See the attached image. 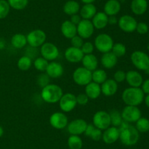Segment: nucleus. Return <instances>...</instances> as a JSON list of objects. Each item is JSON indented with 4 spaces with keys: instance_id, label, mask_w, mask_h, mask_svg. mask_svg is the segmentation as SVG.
<instances>
[{
    "instance_id": "1",
    "label": "nucleus",
    "mask_w": 149,
    "mask_h": 149,
    "mask_svg": "<svg viewBox=\"0 0 149 149\" xmlns=\"http://www.w3.org/2000/svg\"><path fill=\"white\" fill-rule=\"evenodd\" d=\"M119 129L120 131L119 140L122 144L126 146H132L137 144L140 138V133L135 127L123 121Z\"/></svg>"
},
{
    "instance_id": "2",
    "label": "nucleus",
    "mask_w": 149,
    "mask_h": 149,
    "mask_svg": "<svg viewBox=\"0 0 149 149\" xmlns=\"http://www.w3.org/2000/svg\"><path fill=\"white\" fill-rule=\"evenodd\" d=\"M145 94L141 87L127 88L123 91L122 94V101L126 105L138 106L144 100Z\"/></svg>"
},
{
    "instance_id": "3",
    "label": "nucleus",
    "mask_w": 149,
    "mask_h": 149,
    "mask_svg": "<svg viewBox=\"0 0 149 149\" xmlns=\"http://www.w3.org/2000/svg\"><path fill=\"white\" fill-rule=\"evenodd\" d=\"M63 94V91L61 86L53 83H49L45 87L42 88L41 91L42 99L49 104H55L59 102Z\"/></svg>"
},
{
    "instance_id": "4",
    "label": "nucleus",
    "mask_w": 149,
    "mask_h": 149,
    "mask_svg": "<svg viewBox=\"0 0 149 149\" xmlns=\"http://www.w3.org/2000/svg\"><path fill=\"white\" fill-rule=\"evenodd\" d=\"M113 44V38L106 33L99 34L94 41L95 48L102 53L111 51Z\"/></svg>"
},
{
    "instance_id": "5",
    "label": "nucleus",
    "mask_w": 149,
    "mask_h": 149,
    "mask_svg": "<svg viewBox=\"0 0 149 149\" xmlns=\"http://www.w3.org/2000/svg\"><path fill=\"white\" fill-rule=\"evenodd\" d=\"M131 62L141 71H146L149 69V56L141 51H135L130 56Z\"/></svg>"
},
{
    "instance_id": "6",
    "label": "nucleus",
    "mask_w": 149,
    "mask_h": 149,
    "mask_svg": "<svg viewBox=\"0 0 149 149\" xmlns=\"http://www.w3.org/2000/svg\"><path fill=\"white\" fill-rule=\"evenodd\" d=\"M27 43L33 48H39L46 42V33L42 29H34L26 35Z\"/></svg>"
},
{
    "instance_id": "7",
    "label": "nucleus",
    "mask_w": 149,
    "mask_h": 149,
    "mask_svg": "<svg viewBox=\"0 0 149 149\" xmlns=\"http://www.w3.org/2000/svg\"><path fill=\"white\" fill-rule=\"evenodd\" d=\"M72 77L76 84L85 86L92 81V72L84 67H78L73 72Z\"/></svg>"
},
{
    "instance_id": "8",
    "label": "nucleus",
    "mask_w": 149,
    "mask_h": 149,
    "mask_svg": "<svg viewBox=\"0 0 149 149\" xmlns=\"http://www.w3.org/2000/svg\"><path fill=\"white\" fill-rule=\"evenodd\" d=\"M93 124L99 129L104 131L111 126L109 112L105 110H99L93 117Z\"/></svg>"
},
{
    "instance_id": "9",
    "label": "nucleus",
    "mask_w": 149,
    "mask_h": 149,
    "mask_svg": "<svg viewBox=\"0 0 149 149\" xmlns=\"http://www.w3.org/2000/svg\"><path fill=\"white\" fill-rule=\"evenodd\" d=\"M121 115L124 121L128 124H131L136 122L141 118L142 113L138 106L126 105V107H125L122 110Z\"/></svg>"
},
{
    "instance_id": "10",
    "label": "nucleus",
    "mask_w": 149,
    "mask_h": 149,
    "mask_svg": "<svg viewBox=\"0 0 149 149\" xmlns=\"http://www.w3.org/2000/svg\"><path fill=\"white\" fill-rule=\"evenodd\" d=\"M40 54L42 57L48 61H55L59 56L60 51L58 47L52 42H45L40 47Z\"/></svg>"
},
{
    "instance_id": "11",
    "label": "nucleus",
    "mask_w": 149,
    "mask_h": 149,
    "mask_svg": "<svg viewBox=\"0 0 149 149\" xmlns=\"http://www.w3.org/2000/svg\"><path fill=\"white\" fill-rule=\"evenodd\" d=\"M117 24L122 31L127 33H132L136 30L138 21L133 16L124 15L118 19Z\"/></svg>"
},
{
    "instance_id": "12",
    "label": "nucleus",
    "mask_w": 149,
    "mask_h": 149,
    "mask_svg": "<svg viewBox=\"0 0 149 149\" xmlns=\"http://www.w3.org/2000/svg\"><path fill=\"white\" fill-rule=\"evenodd\" d=\"M58 102L60 109L63 112H71L77 105V98L72 93H63Z\"/></svg>"
},
{
    "instance_id": "13",
    "label": "nucleus",
    "mask_w": 149,
    "mask_h": 149,
    "mask_svg": "<svg viewBox=\"0 0 149 149\" xmlns=\"http://www.w3.org/2000/svg\"><path fill=\"white\" fill-rule=\"evenodd\" d=\"M77 35L81 37L83 39H89L93 36L95 28L90 20L81 19V21L77 26Z\"/></svg>"
},
{
    "instance_id": "14",
    "label": "nucleus",
    "mask_w": 149,
    "mask_h": 149,
    "mask_svg": "<svg viewBox=\"0 0 149 149\" xmlns=\"http://www.w3.org/2000/svg\"><path fill=\"white\" fill-rule=\"evenodd\" d=\"M87 123L82 118H77L70 121L67 126V130L71 135H79L84 134Z\"/></svg>"
},
{
    "instance_id": "15",
    "label": "nucleus",
    "mask_w": 149,
    "mask_h": 149,
    "mask_svg": "<svg viewBox=\"0 0 149 149\" xmlns=\"http://www.w3.org/2000/svg\"><path fill=\"white\" fill-rule=\"evenodd\" d=\"M49 124L56 129H63L68 126V118L63 112H55L49 117Z\"/></svg>"
},
{
    "instance_id": "16",
    "label": "nucleus",
    "mask_w": 149,
    "mask_h": 149,
    "mask_svg": "<svg viewBox=\"0 0 149 149\" xmlns=\"http://www.w3.org/2000/svg\"><path fill=\"white\" fill-rule=\"evenodd\" d=\"M84 54L81 51V48L69 47L66 48L64 53V57L70 63H79L81 61Z\"/></svg>"
},
{
    "instance_id": "17",
    "label": "nucleus",
    "mask_w": 149,
    "mask_h": 149,
    "mask_svg": "<svg viewBox=\"0 0 149 149\" xmlns=\"http://www.w3.org/2000/svg\"><path fill=\"white\" fill-rule=\"evenodd\" d=\"M120 131L118 127H109L104 130L102 135V140L106 144H112L119 139Z\"/></svg>"
},
{
    "instance_id": "18",
    "label": "nucleus",
    "mask_w": 149,
    "mask_h": 149,
    "mask_svg": "<svg viewBox=\"0 0 149 149\" xmlns=\"http://www.w3.org/2000/svg\"><path fill=\"white\" fill-rule=\"evenodd\" d=\"M45 72L50 78H58L63 75L64 69L61 63L52 61L49 62Z\"/></svg>"
},
{
    "instance_id": "19",
    "label": "nucleus",
    "mask_w": 149,
    "mask_h": 149,
    "mask_svg": "<svg viewBox=\"0 0 149 149\" xmlns=\"http://www.w3.org/2000/svg\"><path fill=\"white\" fill-rule=\"evenodd\" d=\"M125 80L130 87H141L143 82L142 74L135 70H130L126 72Z\"/></svg>"
},
{
    "instance_id": "20",
    "label": "nucleus",
    "mask_w": 149,
    "mask_h": 149,
    "mask_svg": "<svg viewBox=\"0 0 149 149\" xmlns=\"http://www.w3.org/2000/svg\"><path fill=\"white\" fill-rule=\"evenodd\" d=\"M101 93L106 96H111L118 91V83L113 79H107L100 85Z\"/></svg>"
},
{
    "instance_id": "21",
    "label": "nucleus",
    "mask_w": 149,
    "mask_h": 149,
    "mask_svg": "<svg viewBox=\"0 0 149 149\" xmlns=\"http://www.w3.org/2000/svg\"><path fill=\"white\" fill-rule=\"evenodd\" d=\"M61 31L64 37L71 39L77 34V25L74 24L70 20H65L61 24Z\"/></svg>"
},
{
    "instance_id": "22",
    "label": "nucleus",
    "mask_w": 149,
    "mask_h": 149,
    "mask_svg": "<svg viewBox=\"0 0 149 149\" xmlns=\"http://www.w3.org/2000/svg\"><path fill=\"white\" fill-rule=\"evenodd\" d=\"M109 20V16L104 13V12H97L94 17L92 18V23L95 29L101 30L106 28Z\"/></svg>"
},
{
    "instance_id": "23",
    "label": "nucleus",
    "mask_w": 149,
    "mask_h": 149,
    "mask_svg": "<svg viewBox=\"0 0 149 149\" xmlns=\"http://www.w3.org/2000/svg\"><path fill=\"white\" fill-rule=\"evenodd\" d=\"M85 94L90 99H96L101 94V88L100 85L95 82L91 81L85 86L84 89Z\"/></svg>"
},
{
    "instance_id": "24",
    "label": "nucleus",
    "mask_w": 149,
    "mask_h": 149,
    "mask_svg": "<svg viewBox=\"0 0 149 149\" xmlns=\"http://www.w3.org/2000/svg\"><path fill=\"white\" fill-rule=\"evenodd\" d=\"M103 10L108 16L116 15L121 10V3L119 0H108L105 3Z\"/></svg>"
},
{
    "instance_id": "25",
    "label": "nucleus",
    "mask_w": 149,
    "mask_h": 149,
    "mask_svg": "<svg viewBox=\"0 0 149 149\" xmlns=\"http://www.w3.org/2000/svg\"><path fill=\"white\" fill-rule=\"evenodd\" d=\"M118 58L111 52H107L103 53L101 58H100V63L104 68L111 69L113 68L117 64Z\"/></svg>"
},
{
    "instance_id": "26",
    "label": "nucleus",
    "mask_w": 149,
    "mask_h": 149,
    "mask_svg": "<svg viewBox=\"0 0 149 149\" xmlns=\"http://www.w3.org/2000/svg\"><path fill=\"white\" fill-rule=\"evenodd\" d=\"M147 0H132L130 4V8L132 13L136 15H142L148 10Z\"/></svg>"
},
{
    "instance_id": "27",
    "label": "nucleus",
    "mask_w": 149,
    "mask_h": 149,
    "mask_svg": "<svg viewBox=\"0 0 149 149\" xmlns=\"http://www.w3.org/2000/svg\"><path fill=\"white\" fill-rule=\"evenodd\" d=\"M81 63L84 68L87 69L91 72L95 70L98 67V60L96 56L93 53L84 55L81 59Z\"/></svg>"
},
{
    "instance_id": "28",
    "label": "nucleus",
    "mask_w": 149,
    "mask_h": 149,
    "mask_svg": "<svg viewBox=\"0 0 149 149\" xmlns=\"http://www.w3.org/2000/svg\"><path fill=\"white\" fill-rule=\"evenodd\" d=\"M79 12L81 18L90 20L97 13V8L93 4H84L80 8Z\"/></svg>"
},
{
    "instance_id": "29",
    "label": "nucleus",
    "mask_w": 149,
    "mask_h": 149,
    "mask_svg": "<svg viewBox=\"0 0 149 149\" xmlns=\"http://www.w3.org/2000/svg\"><path fill=\"white\" fill-rule=\"evenodd\" d=\"M63 12L68 15H73L78 14L80 10V5L78 1L74 0H69L64 4L63 7Z\"/></svg>"
},
{
    "instance_id": "30",
    "label": "nucleus",
    "mask_w": 149,
    "mask_h": 149,
    "mask_svg": "<svg viewBox=\"0 0 149 149\" xmlns=\"http://www.w3.org/2000/svg\"><path fill=\"white\" fill-rule=\"evenodd\" d=\"M26 35L21 33L15 34L11 38V45L17 49H21L27 45Z\"/></svg>"
},
{
    "instance_id": "31",
    "label": "nucleus",
    "mask_w": 149,
    "mask_h": 149,
    "mask_svg": "<svg viewBox=\"0 0 149 149\" xmlns=\"http://www.w3.org/2000/svg\"><path fill=\"white\" fill-rule=\"evenodd\" d=\"M108 79L107 73L104 70L96 69L92 72V81L101 85Z\"/></svg>"
},
{
    "instance_id": "32",
    "label": "nucleus",
    "mask_w": 149,
    "mask_h": 149,
    "mask_svg": "<svg viewBox=\"0 0 149 149\" xmlns=\"http://www.w3.org/2000/svg\"><path fill=\"white\" fill-rule=\"evenodd\" d=\"M32 64H33V62H32L31 58L25 55L19 58L17 65L19 70H21V71H27L31 67Z\"/></svg>"
},
{
    "instance_id": "33",
    "label": "nucleus",
    "mask_w": 149,
    "mask_h": 149,
    "mask_svg": "<svg viewBox=\"0 0 149 149\" xmlns=\"http://www.w3.org/2000/svg\"><path fill=\"white\" fill-rule=\"evenodd\" d=\"M68 145L70 149H81L82 140L79 135H71L68 139Z\"/></svg>"
},
{
    "instance_id": "34",
    "label": "nucleus",
    "mask_w": 149,
    "mask_h": 149,
    "mask_svg": "<svg viewBox=\"0 0 149 149\" xmlns=\"http://www.w3.org/2000/svg\"><path fill=\"white\" fill-rule=\"evenodd\" d=\"M109 115H110L111 126L119 128L121 124H122V122H123V119H122L121 112L119 110H112L109 112Z\"/></svg>"
},
{
    "instance_id": "35",
    "label": "nucleus",
    "mask_w": 149,
    "mask_h": 149,
    "mask_svg": "<svg viewBox=\"0 0 149 149\" xmlns=\"http://www.w3.org/2000/svg\"><path fill=\"white\" fill-rule=\"evenodd\" d=\"M135 128L139 133H146L149 131V119L144 117H141L135 122Z\"/></svg>"
},
{
    "instance_id": "36",
    "label": "nucleus",
    "mask_w": 149,
    "mask_h": 149,
    "mask_svg": "<svg viewBox=\"0 0 149 149\" xmlns=\"http://www.w3.org/2000/svg\"><path fill=\"white\" fill-rule=\"evenodd\" d=\"M33 64V67H35L36 70L44 72L46 71L47 67L48 64H49V61L45 59V58H44L43 57L40 56L35 58Z\"/></svg>"
},
{
    "instance_id": "37",
    "label": "nucleus",
    "mask_w": 149,
    "mask_h": 149,
    "mask_svg": "<svg viewBox=\"0 0 149 149\" xmlns=\"http://www.w3.org/2000/svg\"><path fill=\"white\" fill-rule=\"evenodd\" d=\"M111 52L117 58H119V57L124 56L126 54L127 48L125 44L122 43V42H116V43L113 44V47H112Z\"/></svg>"
},
{
    "instance_id": "38",
    "label": "nucleus",
    "mask_w": 149,
    "mask_h": 149,
    "mask_svg": "<svg viewBox=\"0 0 149 149\" xmlns=\"http://www.w3.org/2000/svg\"><path fill=\"white\" fill-rule=\"evenodd\" d=\"M10 8L16 10H24L29 4V0H7Z\"/></svg>"
},
{
    "instance_id": "39",
    "label": "nucleus",
    "mask_w": 149,
    "mask_h": 149,
    "mask_svg": "<svg viewBox=\"0 0 149 149\" xmlns=\"http://www.w3.org/2000/svg\"><path fill=\"white\" fill-rule=\"evenodd\" d=\"M10 7L7 0H0V19H4L9 15Z\"/></svg>"
},
{
    "instance_id": "40",
    "label": "nucleus",
    "mask_w": 149,
    "mask_h": 149,
    "mask_svg": "<svg viewBox=\"0 0 149 149\" xmlns=\"http://www.w3.org/2000/svg\"><path fill=\"white\" fill-rule=\"evenodd\" d=\"M49 80H50V77L48 76V74L46 72L43 73L39 74L37 77L36 79V83L39 86H40L41 88H44L46 86H47L48 84H49Z\"/></svg>"
},
{
    "instance_id": "41",
    "label": "nucleus",
    "mask_w": 149,
    "mask_h": 149,
    "mask_svg": "<svg viewBox=\"0 0 149 149\" xmlns=\"http://www.w3.org/2000/svg\"><path fill=\"white\" fill-rule=\"evenodd\" d=\"M94 49H95L94 44L92 43L91 42H84L82 46H81V51H82L83 53H84V55L93 53V51H94Z\"/></svg>"
},
{
    "instance_id": "42",
    "label": "nucleus",
    "mask_w": 149,
    "mask_h": 149,
    "mask_svg": "<svg viewBox=\"0 0 149 149\" xmlns=\"http://www.w3.org/2000/svg\"><path fill=\"white\" fill-rule=\"evenodd\" d=\"M136 31L138 34L141 35L146 34L148 33L149 31V27L147 23H146L145 22H139L138 23L136 26Z\"/></svg>"
},
{
    "instance_id": "43",
    "label": "nucleus",
    "mask_w": 149,
    "mask_h": 149,
    "mask_svg": "<svg viewBox=\"0 0 149 149\" xmlns=\"http://www.w3.org/2000/svg\"><path fill=\"white\" fill-rule=\"evenodd\" d=\"M125 79H126V72L123 70H117L113 74V80L117 83L125 81Z\"/></svg>"
},
{
    "instance_id": "44",
    "label": "nucleus",
    "mask_w": 149,
    "mask_h": 149,
    "mask_svg": "<svg viewBox=\"0 0 149 149\" xmlns=\"http://www.w3.org/2000/svg\"><path fill=\"white\" fill-rule=\"evenodd\" d=\"M84 42V39L77 34L71 39V46L74 47V48H81Z\"/></svg>"
},
{
    "instance_id": "45",
    "label": "nucleus",
    "mask_w": 149,
    "mask_h": 149,
    "mask_svg": "<svg viewBox=\"0 0 149 149\" xmlns=\"http://www.w3.org/2000/svg\"><path fill=\"white\" fill-rule=\"evenodd\" d=\"M102 135H103V131H102V130L96 128L95 127L89 137H90L92 140H95V141H99V140L102 139Z\"/></svg>"
},
{
    "instance_id": "46",
    "label": "nucleus",
    "mask_w": 149,
    "mask_h": 149,
    "mask_svg": "<svg viewBox=\"0 0 149 149\" xmlns=\"http://www.w3.org/2000/svg\"><path fill=\"white\" fill-rule=\"evenodd\" d=\"M76 98H77V105H81V106L87 105L89 102V99H90L88 96L85 94V93H79L77 96H76Z\"/></svg>"
},
{
    "instance_id": "47",
    "label": "nucleus",
    "mask_w": 149,
    "mask_h": 149,
    "mask_svg": "<svg viewBox=\"0 0 149 149\" xmlns=\"http://www.w3.org/2000/svg\"><path fill=\"white\" fill-rule=\"evenodd\" d=\"M144 94H149V78L143 80L142 85L141 86Z\"/></svg>"
},
{
    "instance_id": "48",
    "label": "nucleus",
    "mask_w": 149,
    "mask_h": 149,
    "mask_svg": "<svg viewBox=\"0 0 149 149\" xmlns=\"http://www.w3.org/2000/svg\"><path fill=\"white\" fill-rule=\"evenodd\" d=\"M81 16H80V15H78V14H75V15H73L71 16V18H70V20H71V22H72L75 25H78L80 21L81 20Z\"/></svg>"
},
{
    "instance_id": "49",
    "label": "nucleus",
    "mask_w": 149,
    "mask_h": 149,
    "mask_svg": "<svg viewBox=\"0 0 149 149\" xmlns=\"http://www.w3.org/2000/svg\"><path fill=\"white\" fill-rule=\"evenodd\" d=\"M108 23L110 25H115L118 23V19L116 17V15H112V16H109V20H108Z\"/></svg>"
},
{
    "instance_id": "50",
    "label": "nucleus",
    "mask_w": 149,
    "mask_h": 149,
    "mask_svg": "<svg viewBox=\"0 0 149 149\" xmlns=\"http://www.w3.org/2000/svg\"><path fill=\"white\" fill-rule=\"evenodd\" d=\"M6 46V42L3 38L0 37V50H3Z\"/></svg>"
},
{
    "instance_id": "51",
    "label": "nucleus",
    "mask_w": 149,
    "mask_h": 149,
    "mask_svg": "<svg viewBox=\"0 0 149 149\" xmlns=\"http://www.w3.org/2000/svg\"><path fill=\"white\" fill-rule=\"evenodd\" d=\"M144 102L146 105L149 108V94H146V96H144Z\"/></svg>"
},
{
    "instance_id": "52",
    "label": "nucleus",
    "mask_w": 149,
    "mask_h": 149,
    "mask_svg": "<svg viewBox=\"0 0 149 149\" xmlns=\"http://www.w3.org/2000/svg\"><path fill=\"white\" fill-rule=\"evenodd\" d=\"M84 4H93L95 0H81Z\"/></svg>"
},
{
    "instance_id": "53",
    "label": "nucleus",
    "mask_w": 149,
    "mask_h": 149,
    "mask_svg": "<svg viewBox=\"0 0 149 149\" xmlns=\"http://www.w3.org/2000/svg\"><path fill=\"white\" fill-rule=\"evenodd\" d=\"M3 134H4V129L2 128L1 126H0V137H2Z\"/></svg>"
},
{
    "instance_id": "54",
    "label": "nucleus",
    "mask_w": 149,
    "mask_h": 149,
    "mask_svg": "<svg viewBox=\"0 0 149 149\" xmlns=\"http://www.w3.org/2000/svg\"><path fill=\"white\" fill-rule=\"evenodd\" d=\"M147 49H148V51H149V43L148 44V45H147Z\"/></svg>"
},
{
    "instance_id": "55",
    "label": "nucleus",
    "mask_w": 149,
    "mask_h": 149,
    "mask_svg": "<svg viewBox=\"0 0 149 149\" xmlns=\"http://www.w3.org/2000/svg\"><path fill=\"white\" fill-rule=\"evenodd\" d=\"M148 37H149V31H148Z\"/></svg>"
}]
</instances>
